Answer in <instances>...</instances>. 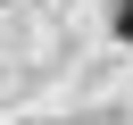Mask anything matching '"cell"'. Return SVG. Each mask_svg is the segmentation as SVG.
<instances>
[{
  "instance_id": "6da1fadb",
  "label": "cell",
  "mask_w": 133,
  "mask_h": 125,
  "mask_svg": "<svg viewBox=\"0 0 133 125\" xmlns=\"http://www.w3.org/2000/svg\"><path fill=\"white\" fill-rule=\"evenodd\" d=\"M108 33H116V42H133V0H116V17H108Z\"/></svg>"
},
{
  "instance_id": "7a4b0ae2",
  "label": "cell",
  "mask_w": 133,
  "mask_h": 125,
  "mask_svg": "<svg viewBox=\"0 0 133 125\" xmlns=\"http://www.w3.org/2000/svg\"><path fill=\"white\" fill-rule=\"evenodd\" d=\"M0 8H8V0H0Z\"/></svg>"
}]
</instances>
